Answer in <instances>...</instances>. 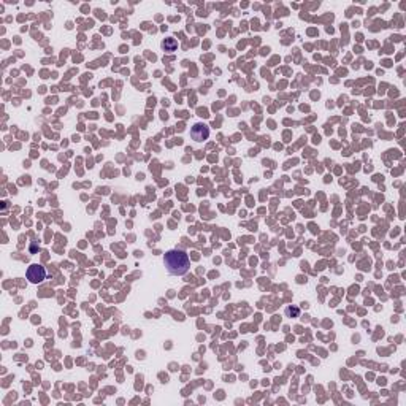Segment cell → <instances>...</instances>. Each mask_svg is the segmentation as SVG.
<instances>
[{
  "label": "cell",
  "mask_w": 406,
  "mask_h": 406,
  "mask_svg": "<svg viewBox=\"0 0 406 406\" xmlns=\"http://www.w3.org/2000/svg\"><path fill=\"white\" fill-rule=\"evenodd\" d=\"M190 137L194 141H197V143H202V141L208 140L210 137V127L203 123H197L190 129Z\"/></svg>",
  "instance_id": "obj_3"
},
{
  "label": "cell",
  "mask_w": 406,
  "mask_h": 406,
  "mask_svg": "<svg viewBox=\"0 0 406 406\" xmlns=\"http://www.w3.org/2000/svg\"><path fill=\"white\" fill-rule=\"evenodd\" d=\"M162 48H163V51H167V53H173L178 49V41L173 38V37H168L162 41Z\"/></svg>",
  "instance_id": "obj_4"
},
{
  "label": "cell",
  "mask_w": 406,
  "mask_h": 406,
  "mask_svg": "<svg viewBox=\"0 0 406 406\" xmlns=\"http://www.w3.org/2000/svg\"><path fill=\"white\" fill-rule=\"evenodd\" d=\"M46 278V270L45 267L38 265V263H32L27 270V280H29L32 284H40L43 282Z\"/></svg>",
  "instance_id": "obj_2"
},
{
  "label": "cell",
  "mask_w": 406,
  "mask_h": 406,
  "mask_svg": "<svg viewBox=\"0 0 406 406\" xmlns=\"http://www.w3.org/2000/svg\"><path fill=\"white\" fill-rule=\"evenodd\" d=\"M286 314H287V316L294 314L295 317H298V316H300V310H298V308H294V310H292V308H287V310H286Z\"/></svg>",
  "instance_id": "obj_5"
},
{
  "label": "cell",
  "mask_w": 406,
  "mask_h": 406,
  "mask_svg": "<svg viewBox=\"0 0 406 406\" xmlns=\"http://www.w3.org/2000/svg\"><path fill=\"white\" fill-rule=\"evenodd\" d=\"M163 263L167 267V272L173 276H183L189 272L190 262L189 255L181 249H170L163 255Z\"/></svg>",
  "instance_id": "obj_1"
}]
</instances>
